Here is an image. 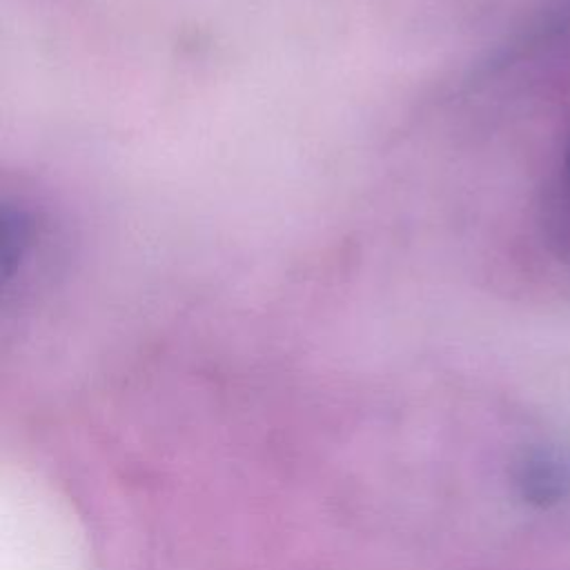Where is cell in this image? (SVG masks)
I'll use <instances>...</instances> for the list:
<instances>
[{"label":"cell","instance_id":"cell-1","mask_svg":"<svg viewBox=\"0 0 570 570\" xmlns=\"http://www.w3.org/2000/svg\"><path fill=\"white\" fill-rule=\"evenodd\" d=\"M514 494L530 508L550 510L570 501V445L525 448L510 468Z\"/></svg>","mask_w":570,"mask_h":570},{"label":"cell","instance_id":"cell-2","mask_svg":"<svg viewBox=\"0 0 570 570\" xmlns=\"http://www.w3.org/2000/svg\"><path fill=\"white\" fill-rule=\"evenodd\" d=\"M563 167H566V180H568V185H570V142H568V147H566V158H563Z\"/></svg>","mask_w":570,"mask_h":570}]
</instances>
